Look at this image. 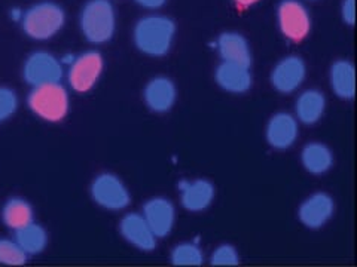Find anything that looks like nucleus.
Masks as SVG:
<instances>
[{
	"label": "nucleus",
	"instance_id": "nucleus-1",
	"mask_svg": "<svg viewBox=\"0 0 357 267\" xmlns=\"http://www.w3.org/2000/svg\"><path fill=\"white\" fill-rule=\"evenodd\" d=\"M176 38V22L167 15L151 14L140 18L132 30L136 48L148 57H164L170 52Z\"/></svg>",
	"mask_w": 357,
	"mask_h": 267
},
{
	"label": "nucleus",
	"instance_id": "nucleus-2",
	"mask_svg": "<svg viewBox=\"0 0 357 267\" xmlns=\"http://www.w3.org/2000/svg\"><path fill=\"white\" fill-rule=\"evenodd\" d=\"M21 29L33 40L45 42L57 36L66 24V13L52 0H42L27 8L21 17Z\"/></svg>",
	"mask_w": 357,
	"mask_h": 267
},
{
	"label": "nucleus",
	"instance_id": "nucleus-3",
	"mask_svg": "<svg viewBox=\"0 0 357 267\" xmlns=\"http://www.w3.org/2000/svg\"><path fill=\"white\" fill-rule=\"evenodd\" d=\"M82 36L93 44L112 40L116 31V10L110 0H88L79 14Z\"/></svg>",
	"mask_w": 357,
	"mask_h": 267
},
{
	"label": "nucleus",
	"instance_id": "nucleus-4",
	"mask_svg": "<svg viewBox=\"0 0 357 267\" xmlns=\"http://www.w3.org/2000/svg\"><path fill=\"white\" fill-rule=\"evenodd\" d=\"M27 106L39 119L57 124L69 115L70 95L61 82L40 85L31 88L27 97Z\"/></svg>",
	"mask_w": 357,
	"mask_h": 267
},
{
	"label": "nucleus",
	"instance_id": "nucleus-5",
	"mask_svg": "<svg viewBox=\"0 0 357 267\" xmlns=\"http://www.w3.org/2000/svg\"><path fill=\"white\" fill-rule=\"evenodd\" d=\"M105 70L103 55L96 49L76 55L67 69V82L75 92L85 94L98 83Z\"/></svg>",
	"mask_w": 357,
	"mask_h": 267
},
{
	"label": "nucleus",
	"instance_id": "nucleus-6",
	"mask_svg": "<svg viewBox=\"0 0 357 267\" xmlns=\"http://www.w3.org/2000/svg\"><path fill=\"white\" fill-rule=\"evenodd\" d=\"M89 193L100 208L107 211H124L131 204L128 187L112 172L98 174L89 187Z\"/></svg>",
	"mask_w": 357,
	"mask_h": 267
},
{
	"label": "nucleus",
	"instance_id": "nucleus-7",
	"mask_svg": "<svg viewBox=\"0 0 357 267\" xmlns=\"http://www.w3.org/2000/svg\"><path fill=\"white\" fill-rule=\"evenodd\" d=\"M64 77V65L60 58L48 51L31 52L22 65V79L31 88L59 83Z\"/></svg>",
	"mask_w": 357,
	"mask_h": 267
},
{
	"label": "nucleus",
	"instance_id": "nucleus-8",
	"mask_svg": "<svg viewBox=\"0 0 357 267\" xmlns=\"http://www.w3.org/2000/svg\"><path fill=\"white\" fill-rule=\"evenodd\" d=\"M277 21L282 35L292 40H304L311 31V17L301 0H282L277 8Z\"/></svg>",
	"mask_w": 357,
	"mask_h": 267
},
{
	"label": "nucleus",
	"instance_id": "nucleus-9",
	"mask_svg": "<svg viewBox=\"0 0 357 267\" xmlns=\"http://www.w3.org/2000/svg\"><path fill=\"white\" fill-rule=\"evenodd\" d=\"M307 79V64L298 55L282 58L271 70L270 81L273 88L280 94H294Z\"/></svg>",
	"mask_w": 357,
	"mask_h": 267
},
{
	"label": "nucleus",
	"instance_id": "nucleus-10",
	"mask_svg": "<svg viewBox=\"0 0 357 267\" xmlns=\"http://www.w3.org/2000/svg\"><path fill=\"white\" fill-rule=\"evenodd\" d=\"M335 214V200L326 192L310 195L298 208V218L307 229L325 227Z\"/></svg>",
	"mask_w": 357,
	"mask_h": 267
},
{
	"label": "nucleus",
	"instance_id": "nucleus-11",
	"mask_svg": "<svg viewBox=\"0 0 357 267\" xmlns=\"http://www.w3.org/2000/svg\"><path fill=\"white\" fill-rule=\"evenodd\" d=\"M142 216L158 239L167 238L173 232L176 222V208L170 199L156 196L143 205Z\"/></svg>",
	"mask_w": 357,
	"mask_h": 267
},
{
	"label": "nucleus",
	"instance_id": "nucleus-12",
	"mask_svg": "<svg viewBox=\"0 0 357 267\" xmlns=\"http://www.w3.org/2000/svg\"><path fill=\"white\" fill-rule=\"evenodd\" d=\"M119 233L131 247L143 252L153 251L158 243V238L155 236L146 220L139 213H128L121 218Z\"/></svg>",
	"mask_w": 357,
	"mask_h": 267
},
{
	"label": "nucleus",
	"instance_id": "nucleus-13",
	"mask_svg": "<svg viewBox=\"0 0 357 267\" xmlns=\"http://www.w3.org/2000/svg\"><path fill=\"white\" fill-rule=\"evenodd\" d=\"M266 143L275 150H287L294 146L299 137V122L286 111L275 113L268 120Z\"/></svg>",
	"mask_w": 357,
	"mask_h": 267
},
{
	"label": "nucleus",
	"instance_id": "nucleus-14",
	"mask_svg": "<svg viewBox=\"0 0 357 267\" xmlns=\"http://www.w3.org/2000/svg\"><path fill=\"white\" fill-rule=\"evenodd\" d=\"M181 191V204L189 213H201L213 204L216 196L215 184L206 180V178H197V180H182L178 183Z\"/></svg>",
	"mask_w": 357,
	"mask_h": 267
},
{
	"label": "nucleus",
	"instance_id": "nucleus-15",
	"mask_svg": "<svg viewBox=\"0 0 357 267\" xmlns=\"http://www.w3.org/2000/svg\"><path fill=\"white\" fill-rule=\"evenodd\" d=\"M143 99L153 113H167L177 102L176 83L167 76H156L144 86Z\"/></svg>",
	"mask_w": 357,
	"mask_h": 267
},
{
	"label": "nucleus",
	"instance_id": "nucleus-16",
	"mask_svg": "<svg viewBox=\"0 0 357 267\" xmlns=\"http://www.w3.org/2000/svg\"><path fill=\"white\" fill-rule=\"evenodd\" d=\"M215 81L223 91L236 95L248 92L253 85L250 67L227 61H222L216 67Z\"/></svg>",
	"mask_w": 357,
	"mask_h": 267
},
{
	"label": "nucleus",
	"instance_id": "nucleus-17",
	"mask_svg": "<svg viewBox=\"0 0 357 267\" xmlns=\"http://www.w3.org/2000/svg\"><path fill=\"white\" fill-rule=\"evenodd\" d=\"M216 49L222 61L252 67L250 44L241 33L225 31L216 40Z\"/></svg>",
	"mask_w": 357,
	"mask_h": 267
},
{
	"label": "nucleus",
	"instance_id": "nucleus-18",
	"mask_svg": "<svg viewBox=\"0 0 357 267\" xmlns=\"http://www.w3.org/2000/svg\"><path fill=\"white\" fill-rule=\"evenodd\" d=\"M328 102L326 97L319 89H305L296 98L295 118L304 125H316L325 115Z\"/></svg>",
	"mask_w": 357,
	"mask_h": 267
},
{
	"label": "nucleus",
	"instance_id": "nucleus-19",
	"mask_svg": "<svg viewBox=\"0 0 357 267\" xmlns=\"http://www.w3.org/2000/svg\"><path fill=\"white\" fill-rule=\"evenodd\" d=\"M329 83L333 94L341 99H351L356 95L354 65L349 60H338L331 65Z\"/></svg>",
	"mask_w": 357,
	"mask_h": 267
},
{
	"label": "nucleus",
	"instance_id": "nucleus-20",
	"mask_svg": "<svg viewBox=\"0 0 357 267\" xmlns=\"http://www.w3.org/2000/svg\"><path fill=\"white\" fill-rule=\"evenodd\" d=\"M304 170L312 175H323L333 166V153L325 143L311 141L301 152Z\"/></svg>",
	"mask_w": 357,
	"mask_h": 267
},
{
	"label": "nucleus",
	"instance_id": "nucleus-21",
	"mask_svg": "<svg viewBox=\"0 0 357 267\" xmlns=\"http://www.w3.org/2000/svg\"><path fill=\"white\" fill-rule=\"evenodd\" d=\"M0 216H2L3 225L14 232L35 221L33 207L30 205L29 200L18 196L6 200Z\"/></svg>",
	"mask_w": 357,
	"mask_h": 267
},
{
	"label": "nucleus",
	"instance_id": "nucleus-22",
	"mask_svg": "<svg viewBox=\"0 0 357 267\" xmlns=\"http://www.w3.org/2000/svg\"><path fill=\"white\" fill-rule=\"evenodd\" d=\"M17 243L21 247L29 257L31 255H38L45 251L48 245V232L45 230L43 226L38 225V222H30V225L15 230Z\"/></svg>",
	"mask_w": 357,
	"mask_h": 267
},
{
	"label": "nucleus",
	"instance_id": "nucleus-23",
	"mask_svg": "<svg viewBox=\"0 0 357 267\" xmlns=\"http://www.w3.org/2000/svg\"><path fill=\"white\" fill-rule=\"evenodd\" d=\"M170 260L178 267H198L204 264V254L197 243L182 242L172 250Z\"/></svg>",
	"mask_w": 357,
	"mask_h": 267
},
{
	"label": "nucleus",
	"instance_id": "nucleus-24",
	"mask_svg": "<svg viewBox=\"0 0 357 267\" xmlns=\"http://www.w3.org/2000/svg\"><path fill=\"white\" fill-rule=\"evenodd\" d=\"M29 261V255L21 250L15 239L0 238V264L9 267L24 266Z\"/></svg>",
	"mask_w": 357,
	"mask_h": 267
},
{
	"label": "nucleus",
	"instance_id": "nucleus-25",
	"mask_svg": "<svg viewBox=\"0 0 357 267\" xmlns=\"http://www.w3.org/2000/svg\"><path fill=\"white\" fill-rule=\"evenodd\" d=\"M211 266H220V267H232L240 264V254L234 245L222 243L211 252L210 257Z\"/></svg>",
	"mask_w": 357,
	"mask_h": 267
},
{
	"label": "nucleus",
	"instance_id": "nucleus-26",
	"mask_svg": "<svg viewBox=\"0 0 357 267\" xmlns=\"http://www.w3.org/2000/svg\"><path fill=\"white\" fill-rule=\"evenodd\" d=\"M18 95L8 86H0V125L13 118L18 110Z\"/></svg>",
	"mask_w": 357,
	"mask_h": 267
},
{
	"label": "nucleus",
	"instance_id": "nucleus-27",
	"mask_svg": "<svg viewBox=\"0 0 357 267\" xmlns=\"http://www.w3.org/2000/svg\"><path fill=\"white\" fill-rule=\"evenodd\" d=\"M341 18L345 24L353 26L356 21V13H354V0H342L341 3Z\"/></svg>",
	"mask_w": 357,
	"mask_h": 267
},
{
	"label": "nucleus",
	"instance_id": "nucleus-28",
	"mask_svg": "<svg viewBox=\"0 0 357 267\" xmlns=\"http://www.w3.org/2000/svg\"><path fill=\"white\" fill-rule=\"evenodd\" d=\"M134 2L144 9L156 10V9L162 8L167 3V0H134Z\"/></svg>",
	"mask_w": 357,
	"mask_h": 267
},
{
	"label": "nucleus",
	"instance_id": "nucleus-29",
	"mask_svg": "<svg viewBox=\"0 0 357 267\" xmlns=\"http://www.w3.org/2000/svg\"><path fill=\"white\" fill-rule=\"evenodd\" d=\"M234 2H236V5L240 8H248V6L258 3L259 0H234Z\"/></svg>",
	"mask_w": 357,
	"mask_h": 267
}]
</instances>
